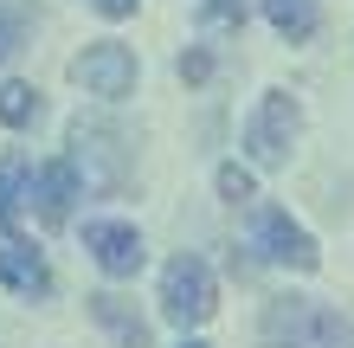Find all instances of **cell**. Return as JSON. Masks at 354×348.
I'll use <instances>...</instances> for the list:
<instances>
[{"label":"cell","mask_w":354,"mask_h":348,"mask_svg":"<svg viewBox=\"0 0 354 348\" xmlns=\"http://www.w3.org/2000/svg\"><path fill=\"white\" fill-rule=\"evenodd\" d=\"M264 348H354V329L309 297H270L264 303Z\"/></svg>","instance_id":"6da1fadb"},{"label":"cell","mask_w":354,"mask_h":348,"mask_svg":"<svg viewBox=\"0 0 354 348\" xmlns=\"http://www.w3.org/2000/svg\"><path fill=\"white\" fill-rule=\"evenodd\" d=\"M32 207H39V219H46V226H58V219L71 213V200H77V168L71 161H46V168L32 174Z\"/></svg>","instance_id":"ba28073f"},{"label":"cell","mask_w":354,"mask_h":348,"mask_svg":"<svg viewBox=\"0 0 354 348\" xmlns=\"http://www.w3.org/2000/svg\"><path fill=\"white\" fill-rule=\"evenodd\" d=\"M32 116H39V91L7 77V84H0V122H7V129H26Z\"/></svg>","instance_id":"4fadbf2b"},{"label":"cell","mask_w":354,"mask_h":348,"mask_svg":"<svg viewBox=\"0 0 354 348\" xmlns=\"http://www.w3.org/2000/svg\"><path fill=\"white\" fill-rule=\"evenodd\" d=\"M0 284L19 291V297H46L52 291V271H46V258H39L32 245L7 239V245H0Z\"/></svg>","instance_id":"9c48e42d"},{"label":"cell","mask_w":354,"mask_h":348,"mask_svg":"<svg viewBox=\"0 0 354 348\" xmlns=\"http://www.w3.org/2000/svg\"><path fill=\"white\" fill-rule=\"evenodd\" d=\"M206 71H213V58H206V52H187L180 58V77H187V84H206Z\"/></svg>","instance_id":"2e32d148"},{"label":"cell","mask_w":354,"mask_h":348,"mask_svg":"<svg viewBox=\"0 0 354 348\" xmlns=\"http://www.w3.org/2000/svg\"><path fill=\"white\" fill-rule=\"evenodd\" d=\"M71 77L91 97H110V104H116V97L136 91V52L116 46V39H97V46H84V52L71 58Z\"/></svg>","instance_id":"277c9868"},{"label":"cell","mask_w":354,"mask_h":348,"mask_svg":"<svg viewBox=\"0 0 354 348\" xmlns=\"http://www.w3.org/2000/svg\"><path fill=\"white\" fill-rule=\"evenodd\" d=\"M219 194H225V200H232V207H245V200H252L258 187H252V174H245V168H239V161H225V168H219Z\"/></svg>","instance_id":"5bb4252c"},{"label":"cell","mask_w":354,"mask_h":348,"mask_svg":"<svg viewBox=\"0 0 354 348\" xmlns=\"http://www.w3.org/2000/svg\"><path fill=\"white\" fill-rule=\"evenodd\" d=\"M258 239H264V258L290 264V271H316V264H322L316 239H309V232H303L283 207H258Z\"/></svg>","instance_id":"5b68a950"},{"label":"cell","mask_w":354,"mask_h":348,"mask_svg":"<svg viewBox=\"0 0 354 348\" xmlns=\"http://www.w3.org/2000/svg\"><path fill=\"white\" fill-rule=\"evenodd\" d=\"M206 13L225 19V26H232V19H245V13H239V0H206Z\"/></svg>","instance_id":"e0dca14e"},{"label":"cell","mask_w":354,"mask_h":348,"mask_svg":"<svg viewBox=\"0 0 354 348\" xmlns=\"http://www.w3.org/2000/svg\"><path fill=\"white\" fill-rule=\"evenodd\" d=\"M303 129V110H297V97H283V91H270L258 116H252V129H245V149H252L258 168H283L290 161V142H297Z\"/></svg>","instance_id":"3957f363"},{"label":"cell","mask_w":354,"mask_h":348,"mask_svg":"<svg viewBox=\"0 0 354 348\" xmlns=\"http://www.w3.org/2000/svg\"><path fill=\"white\" fill-rule=\"evenodd\" d=\"M84 252H91L110 277H136L142 258H149V252H142V232L122 226V219H91V226H84Z\"/></svg>","instance_id":"8992f818"},{"label":"cell","mask_w":354,"mask_h":348,"mask_svg":"<svg viewBox=\"0 0 354 348\" xmlns=\"http://www.w3.org/2000/svg\"><path fill=\"white\" fill-rule=\"evenodd\" d=\"M180 348H206V342H180Z\"/></svg>","instance_id":"d6986e66"},{"label":"cell","mask_w":354,"mask_h":348,"mask_svg":"<svg viewBox=\"0 0 354 348\" xmlns=\"http://www.w3.org/2000/svg\"><path fill=\"white\" fill-rule=\"evenodd\" d=\"M91 316H97V322H103V329H110L122 348H149V322H142V316H136L116 291H97V297H91Z\"/></svg>","instance_id":"30bf717a"},{"label":"cell","mask_w":354,"mask_h":348,"mask_svg":"<svg viewBox=\"0 0 354 348\" xmlns=\"http://www.w3.org/2000/svg\"><path fill=\"white\" fill-rule=\"evenodd\" d=\"M97 13H110V19H122V13H136V0H91Z\"/></svg>","instance_id":"ac0fdd59"},{"label":"cell","mask_w":354,"mask_h":348,"mask_svg":"<svg viewBox=\"0 0 354 348\" xmlns=\"http://www.w3.org/2000/svg\"><path fill=\"white\" fill-rule=\"evenodd\" d=\"M32 174L39 168L26 155H0V226H7V232L19 226V200L32 194Z\"/></svg>","instance_id":"8fae6325"},{"label":"cell","mask_w":354,"mask_h":348,"mask_svg":"<svg viewBox=\"0 0 354 348\" xmlns=\"http://www.w3.org/2000/svg\"><path fill=\"white\" fill-rule=\"evenodd\" d=\"M19 33H26V19H19L13 7H0V58H7V52L19 46Z\"/></svg>","instance_id":"9a60e30c"},{"label":"cell","mask_w":354,"mask_h":348,"mask_svg":"<svg viewBox=\"0 0 354 348\" xmlns=\"http://www.w3.org/2000/svg\"><path fill=\"white\" fill-rule=\"evenodd\" d=\"M264 19L290 39V46H303V39L316 33V0H264Z\"/></svg>","instance_id":"7c38bea8"},{"label":"cell","mask_w":354,"mask_h":348,"mask_svg":"<svg viewBox=\"0 0 354 348\" xmlns=\"http://www.w3.org/2000/svg\"><path fill=\"white\" fill-rule=\"evenodd\" d=\"M71 142H77V161H84V155L97 161V168L84 174V187H116V181H122V136H116V129L77 116V122H71Z\"/></svg>","instance_id":"52a82bcc"},{"label":"cell","mask_w":354,"mask_h":348,"mask_svg":"<svg viewBox=\"0 0 354 348\" xmlns=\"http://www.w3.org/2000/svg\"><path fill=\"white\" fill-rule=\"evenodd\" d=\"M161 310H168V322H180V329H194V322H206L219 310V284L206 271V258L180 252L168 271H161Z\"/></svg>","instance_id":"7a4b0ae2"}]
</instances>
